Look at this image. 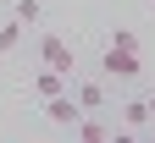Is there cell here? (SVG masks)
I'll return each mask as SVG.
<instances>
[{
    "mask_svg": "<svg viewBox=\"0 0 155 143\" xmlns=\"http://www.w3.org/2000/svg\"><path fill=\"white\" fill-rule=\"evenodd\" d=\"M100 72H105V77H139V72H144V61H139V50H127V44H105Z\"/></svg>",
    "mask_w": 155,
    "mask_h": 143,
    "instance_id": "cell-1",
    "label": "cell"
},
{
    "mask_svg": "<svg viewBox=\"0 0 155 143\" xmlns=\"http://www.w3.org/2000/svg\"><path fill=\"white\" fill-rule=\"evenodd\" d=\"M39 61H45L50 72H67V77H72V66H78V61H72V44H67L61 33H45V39H39Z\"/></svg>",
    "mask_w": 155,
    "mask_h": 143,
    "instance_id": "cell-2",
    "label": "cell"
},
{
    "mask_svg": "<svg viewBox=\"0 0 155 143\" xmlns=\"http://www.w3.org/2000/svg\"><path fill=\"white\" fill-rule=\"evenodd\" d=\"M78 116H83V110H78L72 94H50V99H45V121H55V127H72Z\"/></svg>",
    "mask_w": 155,
    "mask_h": 143,
    "instance_id": "cell-3",
    "label": "cell"
},
{
    "mask_svg": "<svg viewBox=\"0 0 155 143\" xmlns=\"http://www.w3.org/2000/svg\"><path fill=\"white\" fill-rule=\"evenodd\" d=\"M150 116H155V110H150V99H127V105H122V127H127V132H144V127H150Z\"/></svg>",
    "mask_w": 155,
    "mask_h": 143,
    "instance_id": "cell-4",
    "label": "cell"
},
{
    "mask_svg": "<svg viewBox=\"0 0 155 143\" xmlns=\"http://www.w3.org/2000/svg\"><path fill=\"white\" fill-rule=\"evenodd\" d=\"M72 132H78V138H83V143H105V138H111V127H105V121H100V116H89V110H83V116H78V121H72Z\"/></svg>",
    "mask_w": 155,
    "mask_h": 143,
    "instance_id": "cell-5",
    "label": "cell"
},
{
    "mask_svg": "<svg viewBox=\"0 0 155 143\" xmlns=\"http://www.w3.org/2000/svg\"><path fill=\"white\" fill-rule=\"evenodd\" d=\"M33 94H39V99H50V94H67V72H50V66H45V72L33 77Z\"/></svg>",
    "mask_w": 155,
    "mask_h": 143,
    "instance_id": "cell-6",
    "label": "cell"
},
{
    "mask_svg": "<svg viewBox=\"0 0 155 143\" xmlns=\"http://www.w3.org/2000/svg\"><path fill=\"white\" fill-rule=\"evenodd\" d=\"M72 99H78V110H105V88L100 83H78Z\"/></svg>",
    "mask_w": 155,
    "mask_h": 143,
    "instance_id": "cell-7",
    "label": "cell"
},
{
    "mask_svg": "<svg viewBox=\"0 0 155 143\" xmlns=\"http://www.w3.org/2000/svg\"><path fill=\"white\" fill-rule=\"evenodd\" d=\"M22 44V22H0V55Z\"/></svg>",
    "mask_w": 155,
    "mask_h": 143,
    "instance_id": "cell-8",
    "label": "cell"
},
{
    "mask_svg": "<svg viewBox=\"0 0 155 143\" xmlns=\"http://www.w3.org/2000/svg\"><path fill=\"white\" fill-rule=\"evenodd\" d=\"M39 17H45L39 0H17V22H39Z\"/></svg>",
    "mask_w": 155,
    "mask_h": 143,
    "instance_id": "cell-9",
    "label": "cell"
},
{
    "mask_svg": "<svg viewBox=\"0 0 155 143\" xmlns=\"http://www.w3.org/2000/svg\"><path fill=\"white\" fill-rule=\"evenodd\" d=\"M111 44H127V50H139V33H133V28H116V33H111Z\"/></svg>",
    "mask_w": 155,
    "mask_h": 143,
    "instance_id": "cell-10",
    "label": "cell"
},
{
    "mask_svg": "<svg viewBox=\"0 0 155 143\" xmlns=\"http://www.w3.org/2000/svg\"><path fill=\"white\" fill-rule=\"evenodd\" d=\"M150 110H155V94H150Z\"/></svg>",
    "mask_w": 155,
    "mask_h": 143,
    "instance_id": "cell-11",
    "label": "cell"
}]
</instances>
